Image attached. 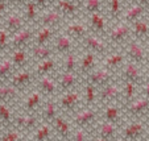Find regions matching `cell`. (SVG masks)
<instances>
[{
	"label": "cell",
	"mask_w": 149,
	"mask_h": 141,
	"mask_svg": "<svg viewBox=\"0 0 149 141\" xmlns=\"http://www.w3.org/2000/svg\"><path fill=\"white\" fill-rule=\"evenodd\" d=\"M31 79H32V74L29 73V71L21 70V71H19V73H16L15 75H12L11 83H9V85H12L15 88L19 90V88H21V87L28 85V83L31 82Z\"/></svg>",
	"instance_id": "ffe728a7"
},
{
	"label": "cell",
	"mask_w": 149,
	"mask_h": 141,
	"mask_svg": "<svg viewBox=\"0 0 149 141\" xmlns=\"http://www.w3.org/2000/svg\"><path fill=\"white\" fill-rule=\"evenodd\" d=\"M118 141H124V140H118Z\"/></svg>",
	"instance_id": "680465c9"
},
{
	"label": "cell",
	"mask_w": 149,
	"mask_h": 141,
	"mask_svg": "<svg viewBox=\"0 0 149 141\" xmlns=\"http://www.w3.org/2000/svg\"><path fill=\"white\" fill-rule=\"evenodd\" d=\"M65 20H66L65 16H63L61 12H58L54 7H52V8L41 12L38 20H37L36 26L37 28H38V26H49V28H53V29L58 31L62 25L66 24Z\"/></svg>",
	"instance_id": "277c9868"
},
{
	"label": "cell",
	"mask_w": 149,
	"mask_h": 141,
	"mask_svg": "<svg viewBox=\"0 0 149 141\" xmlns=\"http://www.w3.org/2000/svg\"><path fill=\"white\" fill-rule=\"evenodd\" d=\"M45 116L49 120H56V104L53 102H48L45 107Z\"/></svg>",
	"instance_id": "ee69618b"
},
{
	"label": "cell",
	"mask_w": 149,
	"mask_h": 141,
	"mask_svg": "<svg viewBox=\"0 0 149 141\" xmlns=\"http://www.w3.org/2000/svg\"><path fill=\"white\" fill-rule=\"evenodd\" d=\"M124 95L127 99H132L135 95V83L132 82H125L124 85Z\"/></svg>",
	"instance_id": "7dc6e473"
},
{
	"label": "cell",
	"mask_w": 149,
	"mask_h": 141,
	"mask_svg": "<svg viewBox=\"0 0 149 141\" xmlns=\"http://www.w3.org/2000/svg\"><path fill=\"white\" fill-rule=\"evenodd\" d=\"M90 28L87 24H83L79 20H70L65 24V33H68L75 42L81 44L90 34Z\"/></svg>",
	"instance_id": "ba28073f"
},
{
	"label": "cell",
	"mask_w": 149,
	"mask_h": 141,
	"mask_svg": "<svg viewBox=\"0 0 149 141\" xmlns=\"http://www.w3.org/2000/svg\"><path fill=\"white\" fill-rule=\"evenodd\" d=\"M11 4H9L8 0H1L0 1V21H3L4 17L8 15V12L11 11Z\"/></svg>",
	"instance_id": "f6af8a7d"
},
{
	"label": "cell",
	"mask_w": 149,
	"mask_h": 141,
	"mask_svg": "<svg viewBox=\"0 0 149 141\" xmlns=\"http://www.w3.org/2000/svg\"><path fill=\"white\" fill-rule=\"evenodd\" d=\"M9 58L15 69H23L28 61V54H26V50H12V56Z\"/></svg>",
	"instance_id": "484cf974"
},
{
	"label": "cell",
	"mask_w": 149,
	"mask_h": 141,
	"mask_svg": "<svg viewBox=\"0 0 149 141\" xmlns=\"http://www.w3.org/2000/svg\"><path fill=\"white\" fill-rule=\"evenodd\" d=\"M0 133H1V124H0Z\"/></svg>",
	"instance_id": "6f0895ef"
},
{
	"label": "cell",
	"mask_w": 149,
	"mask_h": 141,
	"mask_svg": "<svg viewBox=\"0 0 149 141\" xmlns=\"http://www.w3.org/2000/svg\"><path fill=\"white\" fill-rule=\"evenodd\" d=\"M74 41L68 33H61V34H57L56 38H54V42H53V48H54V51L59 54H69L71 51H74Z\"/></svg>",
	"instance_id": "30bf717a"
},
{
	"label": "cell",
	"mask_w": 149,
	"mask_h": 141,
	"mask_svg": "<svg viewBox=\"0 0 149 141\" xmlns=\"http://www.w3.org/2000/svg\"><path fill=\"white\" fill-rule=\"evenodd\" d=\"M121 74L123 78L125 79V82H132V83H139L141 81V69L140 65L133 62H128L124 63L123 69H121Z\"/></svg>",
	"instance_id": "5bb4252c"
},
{
	"label": "cell",
	"mask_w": 149,
	"mask_h": 141,
	"mask_svg": "<svg viewBox=\"0 0 149 141\" xmlns=\"http://www.w3.org/2000/svg\"><path fill=\"white\" fill-rule=\"evenodd\" d=\"M82 1L79 0H62L58 3L53 4V7L58 12H61L65 19L69 20H78L82 11Z\"/></svg>",
	"instance_id": "52a82bcc"
},
{
	"label": "cell",
	"mask_w": 149,
	"mask_h": 141,
	"mask_svg": "<svg viewBox=\"0 0 149 141\" xmlns=\"http://www.w3.org/2000/svg\"><path fill=\"white\" fill-rule=\"evenodd\" d=\"M127 59L125 54L120 53V51H112V53H108L107 56L104 57L103 61V67L107 69V70L112 71L116 67H120L124 66V61Z\"/></svg>",
	"instance_id": "9a60e30c"
},
{
	"label": "cell",
	"mask_w": 149,
	"mask_h": 141,
	"mask_svg": "<svg viewBox=\"0 0 149 141\" xmlns=\"http://www.w3.org/2000/svg\"><path fill=\"white\" fill-rule=\"evenodd\" d=\"M57 29L49 26H38L34 33L33 45H50L52 38H56Z\"/></svg>",
	"instance_id": "7c38bea8"
},
{
	"label": "cell",
	"mask_w": 149,
	"mask_h": 141,
	"mask_svg": "<svg viewBox=\"0 0 149 141\" xmlns=\"http://www.w3.org/2000/svg\"><path fill=\"white\" fill-rule=\"evenodd\" d=\"M144 94H145L146 99L149 100V83H146V85L144 86Z\"/></svg>",
	"instance_id": "f5cc1de1"
},
{
	"label": "cell",
	"mask_w": 149,
	"mask_h": 141,
	"mask_svg": "<svg viewBox=\"0 0 149 141\" xmlns=\"http://www.w3.org/2000/svg\"><path fill=\"white\" fill-rule=\"evenodd\" d=\"M54 67H56V59L52 57V58L41 61V62L37 65V73H38V75H41V76L48 75Z\"/></svg>",
	"instance_id": "4dcf8cb0"
},
{
	"label": "cell",
	"mask_w": 149,
	"mask_h": 141,
	"mask_svg": "<svg viewBox=\"0 0 149 141\" xmlns=\"http://www.w3.org/2000/svg\"><path fill=\"white\" fill-rule=\"evenodd\" d=\"M74 141H86V135L83 131H77L74 135Z\"/></svg>",
	"instance_id": "f907efd6"
},
{
	"label": "cell",
	"mask_w": 149,
	"mask_h": 141,
	"mask_svg": "<svg viewBox=\"0 0 149 141\" xmlns=\"http://www.w3.org/2000/svg\"><path fill=\"white\" fill-rule=\"evenodd\" d=\"M104 117L107 119L108 123H115L119 122V119H120V112L116 107H107L106 108V112H104Z\"/></svg>",
	"instance_id": "74e56055"
},
{
	"label": "cell",
	"mask_w": 149,
	"mask_h": 141,
	"mask_svg": "<svg viewBox=\"0 0 149 141\" xmlns=\"http://www.w3.org/2000/svg\"><path fill=\"white\" fill-rule=\"evenodd\" d=\"M40 86H41L42 91H45L46 94H53L56 91V83L53 82V79L49 75H44L40 79Z\"/></svg>",
	"instance_id": "d590c367"
},
{
	"label": "cell",
	"mask_w": 149,
	"mask_h": 141,
	"mask_svg": "<svg viewBox=\"0 0 149 141\" xmlns=\"http://www.w3.org/2000/svg\"><path fill=\"white\" fill-rule=\"evenodd\" d=\"M40 102H41V96H40V94L38 92L32 94V95L29 96L28 102H26V110H28V111L34 110L36 107H38Z\"/></svg>",
	"instance_id": "60d3db41"
},
{
	"label": "cell",
	"mask_w": 149,
	"mask_h": 141,
	"mask_svg": "<svg viewBox=\"0 0 149 141\" xmlns=\"http://www.w3.org/2000/svg\"><path fill=\"white\" fill-rule=\"evenodd\" d=\"M96 98V94H95V88L94 86L91 85H87L86 90H84V99L87 100V103H93Z\"/></svg>",
	"instance_id": "bcb514c9"
},
{
	"label": "cell",
	"mask_w": 149,
	"mask_h": 141,
	"mask_svg": "<svg viewBox=\"0 0 149 141\" xmlns=\"http://www.w3.org/2000/svg\"><path fill=\"white\" fill-rule=\"evenodd\" d=\"M145 11H146L145 7L140 6V4L133 3L132 6H130L125 11L123 12V17H121V20L131 25V24L136 23L137 20L143 19V16L145 15Z\"/></svg>",
	"instance_id": "4fadbf2b"
},
{
	"label": "cell",
	"mask_w": 149,
	"mask_h": 141,
	"mask_svg": "<svg viewBox=\"0 0 149 141\" xmlns=\"http://www.w3.org/2000/svg\"><path fill=\"white\" fill-rule=\"evenodd\" d=\"M131 31L133 40H137L144 44L149 41V21L144 19L137 20L136 23L131 24Z\"/></svg>",
	"instance_id": "8fae6325"
},
{
	"label": "cell",
	"mask_w": 149,
	"mask_h": 141,
	"mask_svg": "<svg viewBox=\"0 0 149 141\" xmlns=\"http://www.w3.org/2000/svg\"><path fill=\"white\" fill-rule=\"evenodd\" d=\"M96 62H98V56L91 53V51H86L83 54V57L81 58V61H79L78 67L81 70V73L91 74L94 71V69H95Z\"/></svg>",
	"instance_id": "ac0fdd59"
},
{
	"label": "cell",
	"mask_w": 149,
	"mask_h": 141,
	"mask_svg": "<svg viewBox=\"0 0 149 141\" xmlns=\"http://www.w3.org/2000/svg\"><path fill=\"white\" fill-rule=\"evenodd\" d=\"M95 119V111L94 110H90V108H86V110L81 111V112L77 115L75 120L79 125H87L88 123H91Z\"/></svg>",
	"instance_id": "1f68e13d"
},
{
	"label": "cell",
	"mask_w": 149,
	"mask_h": 141,
	"mask_svg": "<svg viewBox=\"0 0 149 141\" xmlns=\"http://www.w3.org/2000/svg\"><path fill=\"white\" fill-rule=\"evenodd\" d=\"M50 136V128L48 125H42L36 133V140L37 141H46Z\"/></svg>",
	"instance_id": "b9f144b4"
},
{
	"label": "cell",
	"mask_w": 149,
	"mask_h": 141,
	"mask_svg": "<svg viewBox=\"0 0 149 141\" xmlns=\"http://www.w3.org/2000/svg\"><path fill=\"white\" fill-rule=\"evenodd\" d=\"M143 131H144L143 124H140V123H132V124H130L124 129V138H130V140L137 138L141 136Z\"/></svg>",
	"instance_id": "f546056e"
},
{
	"label": "cell",
	"mask_w": 149,
	"mask_h": 141,
	"mask_svg": "<svg viewBox=\"0 0 149 141\" xmlns=\"http://www.w3.org/2000/svg\"><path fill=\"white\" fill-rule=\"evenodd\" d=\"M133 3L140 4V6L145 7L146 9H149V0H133Z\"/></svg>",
	"instance_id": "816d5d0a"
},
{
	"label": "cell",
	"mask_w": 149,
	"mask_h": 141,
	"mask_svg": "<svg viewBox=\"0 0 149 141\" xmlns=\"http://www.w3.org/2000/svg\"><path fill=\"white\" fill-rule=\"evenodd\" d=\"M38 7L36 6V3H34L33 0L32 1H29L28 4H26L25 7H24V19H25L26 24H28L29 26H31V24H37V20H38L40 15H38Z\"/></svg>",
	"instance_id": "d6986e66"
},
{
	"label": "cell",
	"mask_w": 149,
	"mask_h": 141,
	"mask_svg": "<svg viewBox=\"0 0 149 141\" xmlns=\"http://www.w3.org/2000/svg\"><path fill=\"white\" fill-rule=\"evenodd\" d=\"M112 78V74L107 69H98L90 74V85L91 86H107L110 85V81Z\"/></svg>",
	"instance_id": "2e32d148"
},
{
	"label": "cell",
	"mask_w": 149,
	"mask_h": 141,
	"mask_svg": "<svg viewBox=\"0 0 149 141\" xmlns=\"http://www.w3.org/2000/svg\"><path fill=\"white\" fill-rule=\"evenodd\" d=\"M13 117H12V112L8 108V106L4 103H0V124L1 125H8L12 123Z\"/></svg>",
	"instance_id": "836d02e7"
},
{
	"label": "cell",
	"mask_w": 149,
	"mask_h": 141,
	"mask_svg": "<svg viewBox=\"0 0 149 141\" xmlns=\"http://www.w3.org/2000/svg\"><path fill=\"white\" fill-rule=\"evenodd\" d=\"M29 50H31V57L40 62L44 59L52 58V56L54 54V48L52 45H32Z\"/></svg>",
	"instance_id": "e0dca14e"
},
{
	"label": "cell",
	"mask_w": 149,
	"mask_h": 141,
	"mask_svg": "<svg viewBox=\"0 0 149 141\" xmlns=\"http://www.w3.org/2000/svg\"><path fill=\"white\" fill-rule=\"evenodd\" d=\"M79 103V95L77 92H69L62 96L61 99V107L65 110H73Z\"/></svg>",
	"instance_id": "83f0119b"
},
{
	"label": "cell",
	"mask_w": 149,
	"mask_h": 141,
	"mask_svg": "<svg viewBox=\"0 0 149 141\" xmlns=\"http://www.w3.org/2000/svg\"><path fill=\"white\" fill-rule=\"evenodd\" d=\"M88 28L93 33L98 34L100 37H106L108 32V24H107V19L104 17V15L102 12L98 13H93L88 15V23H87Z\"/></svg>",
	"instance_id": "9c48e42d"
},
{
	"label": "cell",
	"mask_w": 149,
	"mask_h": 141,
	"mask_svg": "<svg viewBox=\"0 0 149 141\" xmlns=\"http://www.w3.org/2000/svg\"><path fill=\"white\" fill-rule=\"evenodd\" d=\"M58 1H62V0H49V3H50V6H53V4L58 3Z\"/></svg>",
	"instance_id": "db71d44e"
},
{
	"label": "cell",
	"mask_w": 149,
	"mask_h": 141,
	"mask_svg": "<svg viewBox=\"0 0 149 141\" xmlns=\"http://www.w3.org/2000/svg\"><path fill=\"white\" fill-rule=\"evenodd\" d=\"M95 141H108L107 138H103V137H99V138H96Z\"/></svg>",
	"instance_id": "11a10c76"
},
{
	"label": "cell",
	"mask_w": 149,
	"mask_h": 141,
	"mask_svg": "<svg viewBox=\"0 0 149 141\" xmlns=\"http://www.w3.org/2000/svg\"><path fill=\"white\" fill-rule=\"evenodd\" d=\"M9 44H11V34L4 28H0V53L8 51Z\"/></svg>",
	"instance_id": "8d00e7d4"
},
{
	"label": "cell",
	"mask_w": 149,
	"mask_h": 141,
	"mask_svg": "<svg viewBox=\"0 0 149 141\" xmlns=\"http://www.w3.org/2000/svg\"><path fill=\"white\" fill-rule=\"evenodd\" d=\"M79 1H81V0H79Z\"/></svg>",
	"instance_id": "94428289"
},
{
	"label": "cell",
	"mask_w": 149,
	"mask_h": 141,
	"mask_svg": "<svg viewBox=\"0 0 149 141\" xmlns=\"http://www.w3.org/2000/svg\"><path fill=\"white\" fill-rule=\"evenodd\" d=\"M25 26H29V25L26 24L24 16L20 13L17 9L9 11L8 15H7V16L4 17V20L1 21V28L6 29L11 36L16 34L17 32H20L21 29L25 28Z\"/></svg>",
	"instance_id": "8992f818"
},
{
	"label": "cell",
	"mask_w": 149,
	"mask_h": 141,
	"mask_svg": "<svg viewBox=\"0 0 149 141\" xmlns=\"http://www.w3.org/2000/svg\"><path fill=\"white\" fill-rule=\"evenodd\" d=\"M77 83V74L75 73H63L61 74V78H59V86H61L63 90H70L75 86Z\"/></svg>",
	"instance_id": "f1b7e54d"
},
{
	"label": "cell",
	"mask_w": 149,
	"mask_h": 141,
	"mask_svg": "<svg viewBox=\"0 0 149 141\" xmlns=\"http://www.w3.org/2000/svg\"><path fill=\"white\" fill-rule=\"evenodd\" d=\"M34 33L36 29L31 26H25L16 34L11 36V44H9V51L12 50H26L31 48V44L34 41Z\"/></svg>",
	"instance_id": "7a4b0ae2"
},
{
	"label": "cell",
	"mask_w": 149,
	"mask_h": 141,
	"mask_svg": "<svg viewBox=\"0 0 149 141\" xmlns=\"http://www.w3.org/2000/svg\"><path fill=\"white\" fill-rule=\"evenodd\" d=\"M62 65H63V69H65L66 73H75L77 67H78L79 62H78V57L74 51L69 54H65L63 56V59H62Z\"/></svg>",
	"instance_id": "cb8c5ba5"
},
{
	"label": "cell",
	"mask_w": 149,
	"mask_h": 141,
	"mask_svg": "<svg viewBox=\"0 0 149 141\" xmlns=\"http://www.w3.org/2000/svg\"><path fill=\"white\" fill-rule=\"evenodd\" d=\"M102 3L103 0H83V11H86V15L102 12Z\"/></svg>",
	"instance_id": "d6a6232c"
},
{
	"label": "cell",
	"mask_w": 149,
	"mask_h": 141,
	"mask_svg": "<svg viewBox=\"0 0 149 141\" xmlns=\"http://www.w3.org/2000/svg\"><path fill=\"white\" fill-rule=\"evenodd\" d=\"M34 124H36V119L33 116H20V117H17V125L20 128H24V129L33 128Z\"/></svg>",
	"instance_id": "f35d334b"
},
{
	"label": "cell",
	"mask_w": 149,
	"mask_h": 141,
	"mask_svg": "<svg viewBox=\"0 0 149 141\" xmlns=\"http://www.w3.org/2000/svg\"><path fill=\"white\" fill-rule=\"evenodd\" d=\"M132 38V31H131V25L127 24L125 21L120 20V21H116L112 25V28L108 29L106 40L107 42L110 44V46L112 45H123L125 46L127 42Z\"/></svg>",
	"instance_id": "6da1fadb"
},
{
	"label": "cell",
	"mask_w": 149,
	"mask_h": 141,
	"mask_svg": "<svg viewBox=\"0 0 149 141\" xmlns=\"http://www.w3.org/2000/svg\"><path fill=\"white\" fill-rule=\"evenodd\" d=\"M29 1H32V0H9V4L15 8H21V7H25Z\"/></svg>",
	"instance_id": "681fc988"
},
{
	"label": "cell",
	"mask_w": 149,
	"mask_h": 141,
	"mask_svg": "<svg viewBox=\"0 0 149 141\" xmlns=\"http://www.w3.org/2000/svg\"><path fill=\"white\" fill-rule=\"evenodd\" d=\"M17 95V88H15L12 85H1L0 86V103H9L15 96Z\"/></svg>",
	"instance_id": "d4e9b609"
},
{
	"label": "cell",
	"mask_w": 149,
	"mask_h": 141,
	"mask_svg": "<svg viewBox=\"0 0 149 141\" xmlns=\"http://www.w3.org/2000/svg\"><path fill=\"white\" fill-rule=\"evenodd\" d=\"M13 63L11 58H4L0 61V86L6 85L8 79L12 78V71H13Z\"/></svg>",
	"instance_id": "7402d4cb"
},
{
	"label": "cell",
	"mask_w": 149,
	"mask_h": 141,
	"mask_svg": "<svg viewBox=\"0 0 149 141\" xmlns=\"http://www.w3.org/2000/svg\"><path fill=\"white\" fill-rule=\"evenodd\" d=\"M146 56H148V59H149V41H148V46H146Z\"/></svg>",
	"instance_id": "9f6ffc18"
},
{
	"label": "cell",
	"mask_w": 149,
	"mask_h": 141,
	"mask_svg": "<svg viewBox=\"0 0 149 141\" xmlns=\"http://www.w3.org/2000/svg\"><path fill=\"white\" fill-rule=\"evenodd\" d=\"M143 44L144 42H140V41L133 38H131L127 42V45L124 46V54H125L127 58L130 59V62L140 65V63L145 62V59H148L146 49Z\"/></svg>",
	"instance_id": "5b68a950"
},
{
	"label": "cell",
	"mask_w": 149,
	"mask_h": 141,
	"mask_svg": "<svg viewBox=\"0 0 149 141\" xmlns=\"http://www.w3.org/2000/svg\"><path fill=\"white\" fill-rule=\"evenodd\" d=\"M121 92V88L119 87L118 85H113V83H110V85L104 86V88L100 92V100L102 102H111V100H115Z\"/></svg>",
	"instance_id": "44dd1931"
},
{
	"label": "cell",
	"mask_w": 149,
	"mask_h": 141,
	"mask_svg": "<svg viewBox=\"0 0 149 141\" xmlns=\"http://www.w3.org/2000/svg\"><path fill=\"white\" fill-rule=\"evenodd\" d=\"M54 128H56L57 132H58L62 137H68V136L70 135L69 124L62 117H56V120H54Z\"/></svg>",
	"instance_id": "e575fe53"
},
{
	"label": "cell",
	"mask_w": 149,
	"mask_h": 141,
	"mask_svg": "<svg viewBox=\"0 0 149 141\" xmlns=\"http://www.w3.org/2000/svg\"><path fill=\"white\" fill-rule=\"evenodd\" d=\"M0 1H1V0H0ZM8 1H9V0H8Z\"/></svg>",
	"instance_id": "91938a15"
},
{
	"label": "cell",
	"mask_w": 149,
	"mask_h": 141,
	"mask_svg": "<svg viewBox=\"0 0 149 141\" xmlns=\"http://www.w3.org/2000/svg\"><path fill=\"white\" fill-rule=\"evenodd\" d=\"M146 110H149V100L146 98L145 99L144 98L136 99L130 106V112L132 113V115H141V113L145 112Z\"/></svg>",
	"instance_id": "4316f807"
},
{
	"label": "cell",
	"mask_w": 149,
	"mask_h": 141,
	"mask_svg": "<svg viewBox=\"0 0 149 141\" xmlns=\"http://www.w3.org/2000/svg\"><path fill=\"white\" fill-rule=\"evenodd\" d=\"M108 4V17L113 21H120L123 17L121 0H107Z\"/></svg>",
	"instance_id": "603a6c76"
},
{
	"label": "cell",
	"mask_w": 149,
	"mask_h": 141,
	"mask_svg": "<svg viewBox=\"0 0 149 141\" xmlns=\"http://www.w3.org/2000/svg\"><path fill=\"white\" fill-rule=\"evenodd\" d=\"M113 135H115V125H113L112 123L107 122L100 127V137L108 140V138H111Z\"/></svg>",
	"instance_id": "ab89813d"
},
{
	"label": "cell",
	"mask_w": 149,
	"mask_h": 141,
	"mask_svg": "<svg viewBox=\"0 0 149 141\" xmlns=\"http://www.w3.org/2000/svg\"><path fill=\"white\" fill-rule=\"evenodd\" d=\"M34 3H36V6L38 7V9L41 12L46 11V9L50 8V3H49V0H33Z\"/></svg>",
	"instance_id": "c3c4849f"
},
{
	"label": "cell",
	"mask_w": 149,
	"mask_h": 141,
	"mask_svg": "<svg viewBox=\"0 0 149 141\" xmlns=\"http://www.w3.org/2000/svg\"><path fill=\"white\" fill-rule=\"evenodd\" d=\"M0 141H21V137H20L19 132H16V131H9V132L4 133V135L0 137Z\"/></svg>",
	"instance_id": "7bdbcfd3"
},
{
	"label": "cell",
	"mask_w": 149,
	"mask_h": 141,
	"mask_svg": "<svg viewBox=\"0 0 149 141\" xmlns=\"http://www.w3.org/2000/svg\"><path fill=\"white\" fill-rule=\"evenodd\" d=\"M81 44L87 51H91V53L96 54V56H107L111 49L107 40H104L103 37L98 36V34L93 33V32H90V34Z\"/></svg>",
	"instance_id": "3957f363"
}]
</instances>
